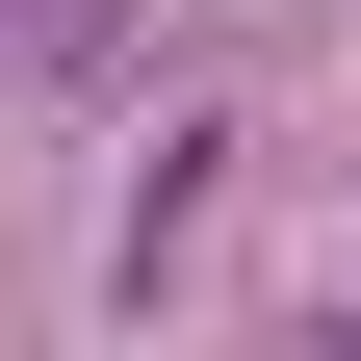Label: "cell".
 <instances>
[{
  "instance_id": "obj_1",
  "label": "cell",
  "mask_w": 361,
  "mask_h": 361,
  "mask_svg": "<svg viewBox=\"0 0 361 361\" xmlns=\"http://www.w3.org/2000/svg\"><path fill=\"white\" fill-rule=\"evenodd\" d=\"M104 26H129V0H0V52H26V78H52V52H104Z\"/></svg>"
},
{
  "instance_id": "obj_2",
  "label": "cell",
  "mask_w": 361,
  "mask_h": 361,
  "mask_svg": "<svg viewBox=\"0 0 361 361\" xmlns=\"http://www.w3.org/2000/svg\"><path fill=\"white\" fill-rule=\"evenodd\" d=\"M336 361H361V336H336Z\"/></svg>"
}]
</instances>
